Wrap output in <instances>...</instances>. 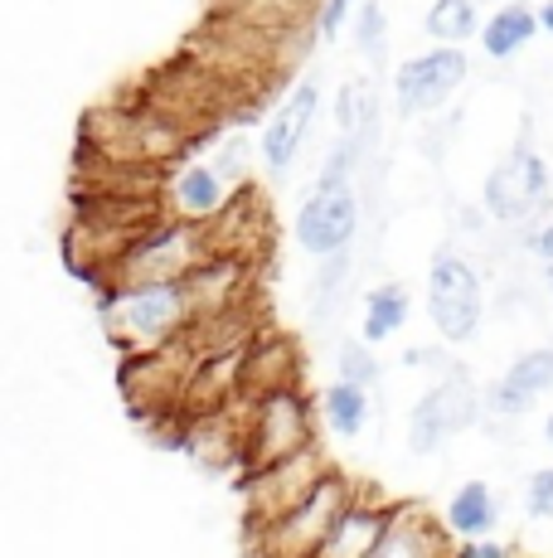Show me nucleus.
<instances>
[{
    "label": "nucleus",
    "mask_w": 553,
    "mask_h": 558,
    "mask_svg": "<svg viewBox=\"0 0 553 558\" xmlns=\"http://www.w3.org/2000/svg\"><path fill=\"white\" fill-rule=\"evenodd\" d=\"M534 35H539L534 10H529L525 0H505V5H500L495 15L486 20V29H481V49L491 53V59H515V53L525 49Z\"/></svg>",
    "instance_id": "5701e85b"
},
{
    "label": "nucleus",
    "mask_w": 553,
    "mask_h": 558,
    "mask_svg": "<svg viewBox=\"0 0 553 558\" xmlns=\"http://www.w3.org/2000/svg\"><path fill=\"white\" fill-rule=\"evenodd\" d=\"M316 112H321V83L316 78H302L292 83V93H286L282 102H276V112L268 117V126H262V166L272 170L276 180L292 175L296 156H302L306 136H311V122Z\"/></svg>",
    "instance_id": "4468645a"
},
{
    "label": "nucleus",
    "mask_w": 553,
    "mask_h": 558,
    "mask_svg": "<svg viewBox=\"0 0 553 558\" xmlns=\"http://www.w3.org/2000/svg\"><path fill=\"white\" fill-rule=\"evenodd\" d=\"M525 510L529 520H549L553 514V466H539L525 486Z\"/></svg>",
    "instance_id": "473e14b6"
},
{
    "label": "nucleus",
    "mask_w": 553,
    "mask_h": 558,
    "mask_svg": "<svg viewBox=\"0 0 553 558\" xmlns=\"http://www.w3.org/2000/svg\"><path fill=\"white\" fill-rule=\"evenodd\" d=\"M248 142L243 136H229L223 146H214V160H209V170L223 180V185H248Z\"/></svg>",
    "instance_id": "7c9ffc66"
},
{
    "label": "nucleus",
    "mask_w": 553,
    "mask_h": 558,
    "mask_svg": "<svg viewBox=\"0 0 553 558\" xmlns=\"http://www.w3.org/2000/svg\"><path fill=\"white\" fill-rule=\"evenodd\" d=\"M476 417H481V393L471 389L466 369H442L438 384H432L408 413V452L432 457L446 437L466 433Z\"/></svg>",
    "instance_id": "1a4fd4ad"
},
{
    "label": "nucleus",
    "mask_w": 553,
    "mask_h": 558,
    "mask_svg": "<svg viewBox=\"0 0 553 558\" xmlns=\"http://www.w3.org/2000/svg\"><path fill=\"white\" fill-rule=\"evenodd\" d=\"M438 520L452 539H486L500 524V496L486 481H466V486L452 490V500H446V510Z\"/></svg>",
    "instance_id": "412c9836"
},
{
    "label": "nucleus",
    "mask_w": 553,
    "mask_h": 558,
    "mask_svg": "<svg viewBox=\"0 0 553 558\" xmlns=\"http://www.w3.org/2000/svg\"><path fill=\"white\" fill-rule=\"evenodd\" d=\"M384 35H389L384 5H379V0L355 5V39H359V49H365V53H384Z\"/></svg>",
    "instance_id": "c756f323"
},
{
    "label": "nucleus",
    "mask_w": 553,
    "mask_h": 558,
    "mask_svg": "<svg viewBox=\"0 0 553 558\" xmlns=\"http://www.w3.org/2000/svg\"><path fill=\"white\" fill-rule=\"evenodd\" d=\"M316 447V408L302 389H276L248 403L243 417V471H262L272 461Z\"/></svg>",
    "instance_id": "39448f33"
},
{
    "label": "nucleus",
    "mask_w": 553,
    "mask_h": 558,
    "mask_svg": "<svg viewBox=\"0 0 553 558\" xmlns=\"http://www.w3.org/2000/svg\"><path fill=\"white\" fill-rule=\"evenodd\" d=\"M428 316L432 330L446 345H466L476 340L486 316V292H481V272L471 267V257L442 248L428 267Z\"/></svg>",
    "instance_id": "0eeeda50"
},
{
    "label": "nucleus",
    "mask_w": 553,
    "mask_h": 558,
    "mask_svg": "<svg viewBox=\"0 0 553 558\" xmlns=\"http://www.w3.org/2000/svg\"><path fill=\"white\" fill-rule=\"evenodd\" d=\"M205 253H209L205 229L161 214V219H151L132 243H126L122 257L108 267V277H102L98 287L102 292H112V287H170V282H180Z\"/></svg>",
    "instance_id": "7ed1b4c3"
},
{
    "label": "nucleus",
    "mask_w": 553,
    "mask_h": 558,
    "mask_svg": "<svg viewBox=\"0 0 553 558\" xmlns=\"http://www.w3.org/2000/svg\"><path fill=\"white\" fill-rule=\"evenodd\" d=\"M321 417L335 437H359L369 423V389H355V384L335 379L331 389L321 393Z\"/></svg>",
    "instance_id": "b1692460"
},
{
    "label": "nucleus",
    "mask_w": 553,
    "mask_h": 558,
    "mask_svg": "<svg viewBox=\"0 0 553 558\" xmlns=\"http://www.w3.org/2000/svg\"><path fill=\"white\" fill-rule=\"evenodd\" d=\"M408 287L403 282H379V287H369V296H365V320H359V340L365 345H379V340H393L403 326H408Z\"/></svg>",
    "instance_id": "4be33fe9"
},
{
    "label": "nucleus",
    "mask_w": 553,
    "mask_h": 558,
    "mask_svg": "<svg viewBox=\"0 0 553 558\" xmlns=\"http://www.w3.org/2000/svg\"><path fill=\"white\" fill-rule=\"evenodd\" d=\"M549 267V272H544V282H549V292H553V263H544Z\"/></svg>",
    "instance_id": "4c0bfd02"
},
{
    "label": "nucleus",
    "mask_w": 553,
    "mask_h": 558,
    "mask_svg": "<svg viewBox=\"0 0 553 558\" xmlns=\"http://www.w3.org/2000/svg\"><path fill=\"white\" fill-rule=\"evenodd\" d=\"M189 369H195V350L185 345V336L151 350V355H126L122 393H126V403L136 408V417H146V423H156V427H175L180 393H185Z\"/></svg>",
    "instance_id": "423d86ee"
},
{
    "label": "nucleus",
    "mask_w": 553,
    "mask_h": 558,
    "mask_svg": "<svg viewBox=\"0 0 553 558\" xmlns=\"http://www.w3.org/2000/svg\"><path fill=\"white\" fill-rule=\"evenodd\" d=\"M355 5L359 0H316V10H311V29L321 39H335L340 29H345V20L355 15Z\"/></svg>",
    "instance_id": "2f4dec72"
},
{
    "label": "nucleus",
    "mask_w": 553,
    "mask_h": 558,
    "mask_svg": "<svg viewBox=\"0 0 553 558\" xmlns=\"http://www.w3.org/2000/svg\"><path fill=\"white\" fill-rule=\"evenodd\" d=\"M549 389H553V350H529V355H519L491 384V389H486L481 413H491V417H525Z\"/></svg>",
    "instance_id": "6ab92c4d"
},
{
    "label": "nucleus",
    "mask_w": 553,
    "mask_h": 558,
    "mask_svg": "<svg viewBox=\"0 0 553 558\" xmlns=\"http://www.w3.org/2000/svg\"><path fill=\"white\" fill-rule=\"evenodd\" d=\"M553 190H549V166L544 156L529 146V136H519L515 151H509L486 180V214L505 229H525L529 219L549 214Z\"/></svg>",
    "instance_id": "6e6552de"
},
{
    "label": "nucleus",
    "mask_w": 553,
    "mask_h": 558,
    "mask_svg": "<svg viewBox=\"0 0 553 558\" xmlns=\"http://www.w3.org/2000/svg\"><path fill=\"white\" fill-rule=\"evenodd\" d=\"M544 442H549V452H553V413L544 417Z\"/></svg>",
    "instance_id": "e433bc0d"
},
{
    "label": "nucleus",
    "mask_w": 553,
    "mask_h": 558,
    "mask_svg": "<svg viewBox=\"0 0 553 558\" xmlns=\"http://www.w3.org/2000/svg\"><path fill=\"white\" fill-rule=\"evenodd\" d=\"M102 330L122 355H151L185 336L189 311L180 296V282L170 287H112L102 292Z\"/></svg>",
    "instance_id": "f03ea898"
},
{
    "label": "nucleus",
    "mask_w": 553,
    "mask_h": 558,
    "mask_svg": "<svg viewBox=\"0 0 553 558\" xmlns=\"http://www.w3.org/2000/svg\"><path fill=\"white\" fill-rule=\"evenodd\" d=\"M325 471H335L325 461L321 447H302V452L272 461L262 471H248V486H243V506H248V530H262L276 514H286L296 500H306L321 486Z\"/></svg>",
    "instance_id": "9d476101"
},
{
    "label": "nucleus",
    "mask_w": 553,
    "mask_h": 558,
    "mask_svg": "<svg viewBox=\"0 0 553 558\" xmlns=\"http://www.w3.org/2000/svg\"><path fill=\"white\" fill-rule=\"evenodd\" d=\"M195 136L180 122H170L165 112H156L151 102L126 98L112 107H98L83 126V151L93 156V166L112 170H161L165 160L185 156Z\"/></svg>",
    "instance_id": "f257e3e1"
},
{
    "label": "nucleus",
    "mask_w": 553,
    "mask_h": 558,
    "mask_svg": "<svg viewBox=\"0 0 553 558\" xmlns=\"http://www.w3.org/2000/svg\"><path fill=\"white\" fill-rule=\"evenodd\" d=\"M525 248L534 253V257H544V263H553V219L544 223V229H534V233H529V239H525Z\"/></svg>",
    "instance_id": "f704fd0d"
},
{
    "label": "nucleus",
    "mask_w": 553,
    "mask_h": 558,
    "mask_svg": "<svg viewBox=\"0 0 553 558\" xmlns=\"http://www.w3.org/2000/svg\"><path fill=\"white\" fill-rule=\"evenodd\" d=\"M422 25H428V35L438 45H462V39H471L481 29V10H476V0H432Z\"/></svg>",
    "instance_id": "393cba45"
},
{
    "label": "nucleus",
    "mask_w": 553,
    "mask_h": 558,
    "mask_svg": "<svg viewBox=\"0 0 553 558\" xmlns=\"http://www.w3.org/2000/svg\"><path fill=\"white\" fill-rule=\"evenodd\" d=\"M452 554V534L442 530L438 514L422 506H389L384 534L374 539L369 558H446Z\"/></svg>",
    "instance_id": "a211bd4d"
},
{
    "label": "nucleus",
    "mask_w": 553,
    "mask_h": 558,
    "mask_svg": "<svg viewBox=\"0 0 553 558\" xmlns=\"http://www.w3.org/2000/svg\"><path fill=\"white\" fill-rule=\"evenodd\" d=\"M374 117H379V102H374V88L365 78H349L335 98V122L345 136H369L374 132Z\"/></svg>",
    "instance_id": "a878e982"
},
{
    "label": "nucleus",
    "mask_w": 553,
    "mask_h": 558,
    "mask_svg": "<svg viewBox=\"0 0 553 558\" xmlns=\"http://www.w3.org/2000/svg\"><path fill=\"white\" fill-rule=\"evenodd\" d=\"M253 282H258V267L243 263V257H223V253H205L185 277H180V296H185L189 320L219 316L243 302H253Z\"/></svg>",
    "instance_id": "f8f14e48"
},
{
    "label": "nucleus",
    "mask_w": 553,
    "mask_h": 558,
    "mask_svg": "<svg viewBox=\"0 0 553 558\" xmlns=\"http://www.w3.org/2000/svg\"><path fill=\"white\" fill-rule=\"evenodd\" d=\"M500 5H505V0H500Z\"/></svg>",
    "instance_id": "58836bf2"
},
{
    "label": "nucleus",
    "mask_w": 553,
    "mask_h": 558,
    "mask_svg": "<svg viewBox=\"0 0 553 558\" xmlns=\"http://www.w3.org/2000/svg\"><path fill=\"white\" fill-rule=\"evenodd\" d=\"M223 199H229V185H223L214 170H209V160H189V166H180L175 180H170L165 214H170V219L195 223V229H205V223L223 209Z\"/></svg>",
    "instance_id": "aec40b11"
},
{
    "label": "nucleus",
    "mask_w": 553,
    "mask_h": 558,
    "mask_svg": "<svg viewBox=\"0 0 553 558\" xmlns=\"http://www.w3.org/2000/svg\"><path fill=\"white\" fill-rule=\"evenodd\" d=\"M205 243H209V253L243 257V263H253V267L262 263V253H268V243H272V223H268V204H262L258 185L229 190L223 209L205 223Z\"/></svg>",
    "instance_id": "ddd939ff"
},
{
    "label": "nucleus",
    "mask_w": 553,
    "mask_h": 558,
    "mask_svg": "<svg viewBox=\"0 0 553 558\" xmlns=\"http://www.w3.org/2000/svg\"><path fill=\"white\" fill-rule=\"evenodd\" d=\"M359 481L340 476V471H325L321 486L306 500H296L286 514H276L272 524L253 530V558H311L321 549V539L331 534V524L340 520V510L355 500Z\"/></svg>",
    "instance_id": "20e7f679"
},
{
    "label": "nucleus",
    "mask_w": 553,
    "mask_h": 558,
    "mask_svg": "<svg viewBox=\"0 0 553 558\" xmlns=\"http://www.w3.org/2000/svg\"><path fill=\"white\" fill-rule=\"evenodd\" d=\"M359 233V195L349 190H311L296 209V243L311 257H331L349 248Z\"/></svg>",
    "instance_id": "2eb2a0df"
},
{
    "label": "nucleus",
    "mask_w": 553,
    "mask_h": 558,
    "mask_svg": "<svg viewBox=\"0 0 553 558\" xmlns=\"http://www.w3.org/2000/svg\"><path fill=\"white\" fill-rule=\"evenodd\" d=\"M302 379V350L296 340L276 336V330H258L243 350V374H238V403H258L276 389H296Z\"/></svg>",
    "instance_id": "dca6fc26"
},
{
    "label": "nucleus",
    "mask_w": 553,
    "mask_h": 558,
    "mask_svg": "<svg viewBox=\"0 0 553 558\" xmlns=\"http://www.w3.org/2000/svg\"><path fill=\"white\" fill-rule=\"evenodd\" d=\"M335 364H340V379L345 384H355V389H369L374 393L379 389V360H374V350L365 345V340H345L340 345V355H335Z\"/></svg>",
    "instance_id": "cd10ccee"
},
{
    "label": "nucleus",
    "mask_w": 553,
    "mask_h": 558,
    "mask_svg": "<svg viewBox=\"0 0 553 558\" xmlns=\"http://www.w3.org/2000/svg\"><path fill=\"white\" fill-rule=\"evenodd\" d=\"M446 558H515V549H505L500 539H491V534H486V539H462V544H452V554H446Z\"/></svg>",
    "instance_id": "72a5a7b5"
},
{
    "label": "nucleus",
    "mask_w": 553,
    "mask_h": 558,
    "mask_svg": "<svg viewBox=\"0 0 553 558\" xmlns=\"http://www.w3.org/2000/svg\"><path fill=\"white\" fill-rule=\"evenodd\" d=\"M243 417H248V403L233 399L229 408L219 413H205V417H180L175 433L185 442V452L209 471H233L243 466Z\"/></svg>",
    "instance_id": "f3484780"
},
{
    "label": "nucleus",
    "mask_w": 553,
    "mask_h": 558,
    "mask_svg": "<svg viewBox=\"0 0 553 558\" xmlns=\"http://www.w3.org/2000/svg\"><path fill=\"white\" fill-rule=\"evenodd\" d=\"M345 282H349V248L321 257V272H316V282H311V311H316V316H325V311L340 306Z\"/></svg>",
    "instance_id": "bb28decb"
},
{
    "label": "nucleus",
    "mask_w": 553,
    "mask_h": 558,
    "mask_svg": "<svg viewBox=\"0 0 553 558\" xmlns=\"http://www.w3.org/2000/svg\"><path fill=\"white\" fill-rule=\"evenodd\" d=\"M471 63L456 45H438L418 59H403L393 69V102H398L403 117H418V112H438L456 98V88L466 83Z\"/></svg>",
    "instance_id": "9b49d317"
},
{
    "label": "nucleus",
    "mask_w": 553,
    "mask_h": 558,
    "mask_svg": "<svg viewBox=\"0 0 553 558\" xmlns=\"http://www.w3.org/2000/svg\"><path fill=\"white\" fill-rule=\"evenodd\" d=\"M534 20H539V29H549V35H553V0H544V5L534 10Z\"/></svg>",
    "instance_id": "c9c22d12"
},
{
    "label": "nucleus",
    "mask_w": 553,
    "mask_h": 558,
    "mask_svg": "<svg viewBox=\"0 0 553 558\" xmlns=\"http://www.w3.org/2000/svg\"><path fill=\"white\" fill-rule=\"evenodd\" d=\"M316 0H243L238 15L258 20V25H272V29H286V25H302L311 20Z\"/></svg>",
    "instance_id": "c85d7f7f"
}]
</instances>
